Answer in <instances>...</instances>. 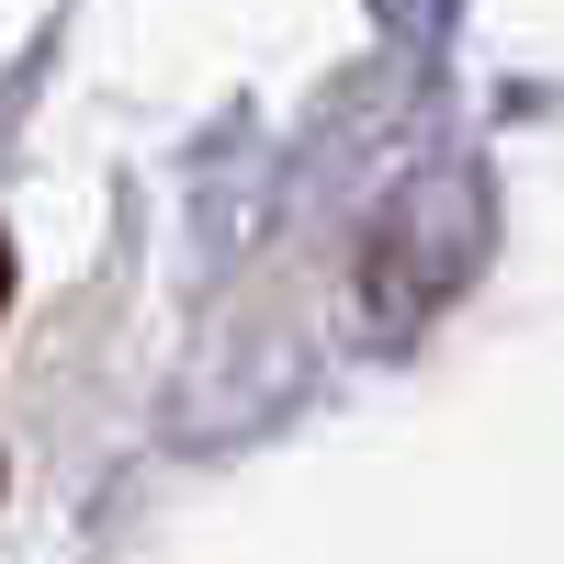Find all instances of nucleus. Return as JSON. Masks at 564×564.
<instances>
[{"mask_svg": "<svg viewBox=\"0 0 564 564\" xmlns=\"http://www.w3.org/2000/svg\"><path fill=\"white\" fill-rule=\"evenodd\" d=\"M0 316H12V249H0Z\"/></svg>", "mask_w": 564, "mask_h": 564, "instance_id": "nucleus-1", "label": "nucleus"}]
</instances>
